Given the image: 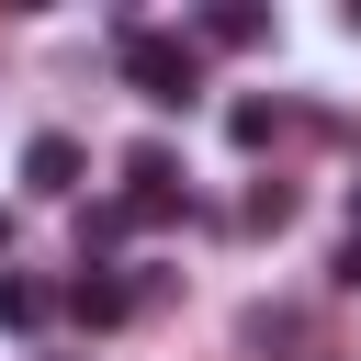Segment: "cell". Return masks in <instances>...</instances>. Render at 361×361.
Masks as SVG:
<instances>
[{
    "instance_id": "3",
    "label": "cell",
    "mask_w": 361,
    "mask_h": 361,
    "mask_svg": "<svg viewBox=\"0 0 361 361\" xmlns=\"http://www.w3.org/2000/svg\"><path fill=\"white\" fill-rule=\"evenodd\" d=\"M79 169H90V147H79V135H56V124L23 147V180H34L45 203H68V192H79Z\"/></svg>"
},
{
    "instance_id": "10",
    "label": "cell",
    "mask_w": 361,
    "mask_h": 361,
    "mask_svg": "<svg viewBox=\"0 0 361 361\" xmlns=\"http://www.w3.org/2000/svg\"><path fill=\"white\" fill-rule=\"evenodd\" d=\"M338 282H350V293H361V237H350V248H338Z\"/></svg>"
},
{
    "instance_id": "6",
    "label": "cell",
    "mask_w": 361,
    "mask_h": 361,
    "mask_svg": "<svg viewBox=\"0 0 361 361\" xmlns=\"http://www.w3.org/2000/svg\"><path fill=\"white\" fill-rule=\"evenodd\" d=\"M56 316V282H34V271H0V327H45Z\"/></svg>"
},
{
    "instance_id": "9",
    "label": "cell",
    "mask_w": 361,
    "mask_h": 361,
    "mask_svg": "<svg viewBox=\"0 0 361 361\" xmlns=\"http://www.w3.org/2000/svg\"><path fill=\"white\" fill-rule=\"evenodd\" d=\"M248 226H259V237H282V226H293V192H282V180H259V192H248Z\"/></svg>"
},
{
    "instance_id": "4",
    "label": "cell",
    "mask_w": 361,
    "mask_h": 361,
    "mask_svg": "<svg viewBox=\"0 0 361 361\" xmlns=\"http://www.w3.org/2000/svg\"><path fill=\"white\" fill-rule=\"evenodd\" d=\"M56 305H68L79 327H124V316H135V282H113V271H79Z\"/></svg>"
},
{
    "instance_id": "2",
    "label": "cell",
    "mask_w": 361,
    "mask_h": 361,
    "mask_svg": "<svg viewBox=\"0 0 361 361\" xmlns=\"http://www.w3.org/2000/svg\"><path fill=\"white\" fill-rule=\"evenodd\" d=\"M169 214H192L180 158H169V147H135V158H124V226H169Z\"/></svg>"
},
{
    "instance_id": "1",
    "label": "cell",
    "mask_w": 361,
    "mask_h": 361,
    "mask_svg": "<svg viewBox=\"0 0 361 361\" xmlns=\"http://www.w3.org/2000/svg\"><path fill=\"white\" fill-rule=\"evenodd\" d=\"M113 56H124V90H135V102H158V113H192V102H203V45H192V34L135 23V34H113Z\"/></svg>"
},
{
    "instance_id": "5",
    "label": "cell",
    "mask_w": 361,
    "mask_h": 361,
    "mask_svg": "<svg viewBox=\"0 0 361 361\" xmlns=\"http://www.w3.org/2000/svg\"><path fill=\"white\" fill-rule=\"evenodd\" d=\"M192 45H271V11H259V0H214V11L192 23Z\"/></svg>"
},
{
    "instance_id": "11",
    "label": "cell",
    "mask_w": 361,
    "mask_h": 361,
    "mask_svg": "<svg viewBox=\"0 0 361 361\" xmlns=\"http://www.w3.org/2000/svg\"><path fill=\"white\" fill-rule=\"evenodd\" d=\"M350 237H361V180H350Z\"/></svg>"
},
{
    "instance_id": "7",
    "label": "cell",
    "mask_w": 361,
    "mask_h": 361,
    "mask_svg": "<svg viewBox=\"0 0 361 361\" xmlns=\"http://www.w3.org/2000/svg\"><path fill=\"white\" fill-rule=\"evenodd\" d=\"M226 135H237V147H271V135H282V102H259V90L226 102Z\"/></svg>"
},
{
    "instance_id": "8",
    "label": "cell",
    "mask_w": 361,
    "mask_h": 361,
    "mask_svg": "<svg viewBox=\"0 0 361 361\" xmlns=\"http://www.w3.org/2000/svg\"><path fill=\"white\" fill-rule=\"evenodd\" d=\"M102 248H124V203H79V271H90Z\"/></svg>"
}]
</instances>
